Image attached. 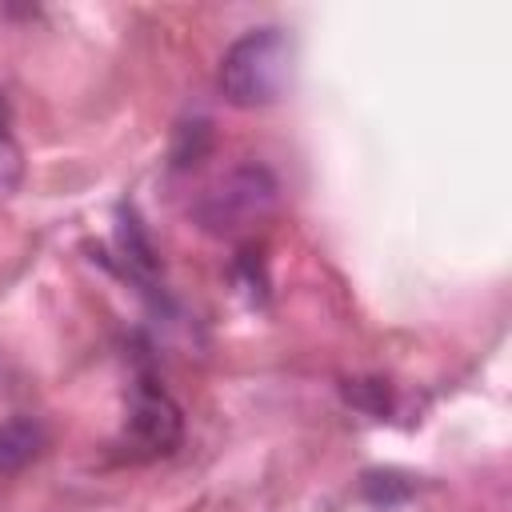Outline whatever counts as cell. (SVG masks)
<instances>
[{
    "label": "cell",
    "instance_id": "6da1fadb",
    "mask_svg": "<svg viewBox=\"0 0 512 512\" xmlns=\"http://www.w3.org/2000/svg\"><path fill=\"white\" fill-rule=\"evenodd\" d=\"M292 84V40L280 28H252L220 56V92L236 108H268Z\"/></svg>",
    "mask_w": 512,
    "mask_h": 512
},
{
    "label": "cell",
    "instance_id": "7a4b0ae2",
    "mask_svg": "<svg viewBox=\"0 0 512 512\" xmlns=\"http://www.w3.org/2000/svg\"><path fill=\"white\" fill-rule=\"evenodd\" d=\"M276 208V180L260 164L232 168L196 200V220L216 236H236Z\"/></svg>",
    "mask_w": 512,
    "mask_h": 512
},
{
    "label": "cell",
    "instance_id": "3957f363",
    "mask_svg": "<svg viewBox=\"0 0 512 512\" xmlns=\"http://www.w3.org/2000/svg\"><path fill=\"white\" fill-rule=\"evenodd\" d=\"M184 436V420L180 408L172 404V396L156 384V380H140L128 404V424H124V440L132 444L136 456H168Z\"/></svg>",
    "mask_w": 512,
    "mask_h": 512
},
{
    "label": "cell",
    "instance_id": "277c9868",
    "mask_svg": "<svg viewBox=\"0 0 512 512\" xmlns=\"http://www.w3.org/2000/svg\"><path fill=\"white\" fill-rule=\"evenodd\" d=\"M24 180V148L12 132V112H8V100L0 92V196H12Z\"/></svg>",
    "mask_w": 512,
    "mask_h": 512
},
{
    "label": "cell",
    "instance_id": "5b68a950",
    "mask_svg": "<svg viewBox=\"0 0 512 512\" xmlns=\"http://www.w3.org/2000/svg\"><path fill=\"white\" fill-rule=\"evenodd\" d=\"M40 428L28 420H12L0 428V472H12L20 464H28L40 452Z\"/></svg>",
    "mask_w": 512,
    "mask_h": 512
}]
</instances>
